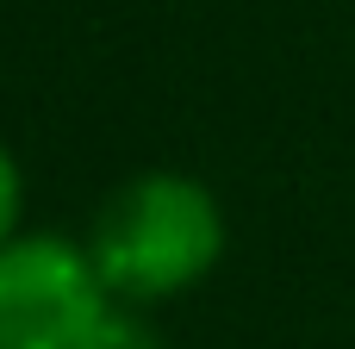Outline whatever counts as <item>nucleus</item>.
Here are the masks:
<instances>
[{
  "label": "nucleus",
  "mask_w": 355,
  "mask_h": 349,
  "mask_svg": "<svg viewBox=\"0 0 355 349\" xmlns=\"http://www.w3.org/2000/svg\"><path fill=\"white\" fill-rule=\"evenodd\" d=\"M87 349H162V331L137 312V306H112L100 318V331L87 337Z\"/></svg>",
  "instance_id": "7ed1b4c3"
},
{
  "label": "nucleus",
  "mask_w": 355,
  "mask_h": 349,
  "mask_svg": "<svg viewBox=\"0 0 355 349\" xmlns=\"http://www.w3.org/2000/svg\"><path fill=\"white\" fill-rule=\"evenodd\" d=\"M225 244H231V225L218 194L181 169H150L112 187L87 231V256L106 293L137 312L200 287L225 262Z\"/></svg>",
  "instance_id": "f257e3e1"
},
{
  "label": "nucleus",
  "mask_w": 355,
  "mask_h": 349,
  "mask_svg": "<svg viewBox=\"0 0 355 349\" xmlns=\"http://www.w3.org/2000/svg\"><path fill=\"white\" fill-rule=\"evenodd\" d=\"M112 306L87 244L19 231L0 250V349H87Z\"/></svg>",
  "instance_id": "f03ea898"
},
{
  "label": "nucleus",
  "mask_w": 355,
  "mask_h": 349,
  "mask_svg": "<svg viewBox=\"0 0 355 349\" xmlns=\"http://www.w3.org/2000/svg\"><path fill=\"white\" fill-rule=\"evenodd\" d=\"M19 206H25V175H19L12 150L0 144V250L19 237Z\"/></svg>",
  "instance_id": "20e7f679"
}]
</instances>
